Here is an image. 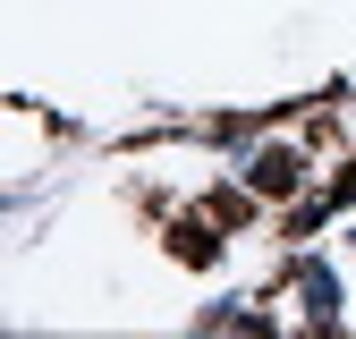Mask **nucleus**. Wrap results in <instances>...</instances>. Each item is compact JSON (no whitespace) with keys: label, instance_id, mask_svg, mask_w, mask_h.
Wrapping results in <instances>:
<instances>
[{"label":"nucleus","instance_id":"nucleus-2","mask_svg":"<svg viewBox=\"0 0 356 339\" xmlns=\"http://www.w3.org/2000/svg\"><path fill=\"white\" fill-rule=\"evenodd\" d=\"M297 297H305L314 322H339V272L331 263H297Z\"/></svg>","mask_w":356,"mask_h":339},{"label":"nucleus","instance_id":"nucleus-1","mask_svg":"<svg viewBox=\"0 0 356 339\" xmlns=\"http://www.w3.org/2000/svg\"><path fill=\"white\" fill-rule=\"evenodd\" d=\"M297 179H305V161H297L289 144H272V153L246 161V187H254V195H297Z\"/></svg>","mask_w":356,"mask_h":339}]
</instances>
